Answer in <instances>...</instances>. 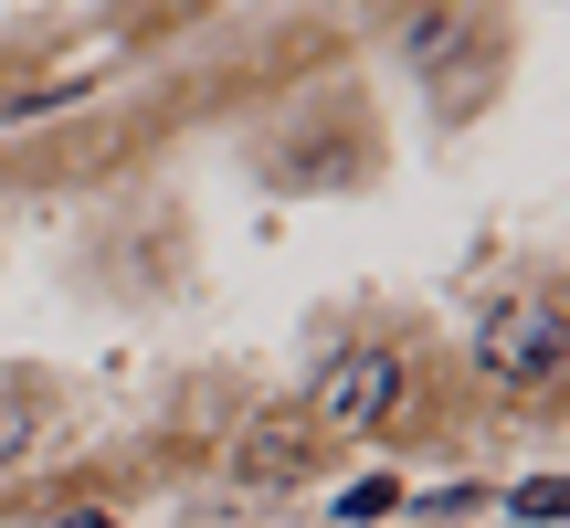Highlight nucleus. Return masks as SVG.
Listing matches in <instances>:
<instances>
[{
	"label": "nucleus",
	"instance_id": "obj_4",
	"mask_svg": "<svg viewBox=\"0 0 570 528\" xmlns=\"http://www.w3.org/2000/svg\"><path fill=\"white\" fill-rule=\"evenodd\" d=\"M32 444H42V402L0 381V476H21V466H32Z\"/></svg>",
	"mask_w": 570,
	"mask_h": 528
},
{
	"label": "nucleus",
	"instance_id": "obj_2",
	"mask_svg": "<svg viewBox=\"0 0 570 528\" xmlns=\"http://www.w3.org/2000/svg\"><path fill=\"white\" fill-rule=\"evenodd\" d=\"M402 402H412V360L391 339H348L338 360L317 370V391H306V423L317 433H381Z\"/></svg>",
	"mask_w": 570,
	"mask_h": 528
},
{
	"label": "nucleus",
	"instance_id": "obj_5",
	"mask_svg": "<svg viewBox=\"0 0 570 528\" xmlns=\"http://www.w3.org/2000/svg\"><path fill=\"white\" fill-rule=\"evenodd\" d=\"M508 518L518 528H570V476H529V487H508Z\"/></svg>",
	"mask_w": 570,
	"mask_h": 528
},
{
	"label": "nucleus",
	"instance_id": "obj_3",
	"mask_svg": "<svg viewBox=\"0 0 570 528\" xmlns=\"http://www.w3.org/2000/svg\"><path fill=\"white\" fill-rule=\"evenodd\" d=\"M233 466L254 476V487H296L317 454H306V423L296 412H265V423H244V444H233Z\"/></svg>",
	"mask_w": 570,
	"mask_h": 528
},
{
	"label": "nucleus",
	"instance_id": "obj_6",
	"mask_svg": "<svg viewBox=\"0 0 570 528\" xmlns=\"http://www.w3.org/2000/svg\"><path fill=\"white\" fill-rule=\"evenodd\" d=\"M391 508H402V487H391V476H360V487L338 497V528H381Z\"/></svg>",
	"mask_w": 570,
	"mask_h": 528
},
{
	"label": "nucleus",
	"instance_id": "obj_1",
	"mask_svg": "<svg viewBox=\"0 0 570 528\" xmlns=\"http://www.w3.org/2000/svg\"><path fill=\"white\" fill-rule=\"evenodd\" d=\"M475 370L497 391H560L570 381V306L560 296H497L475 317Z\"/></svg>",
	"mask_w": 570,
	"mask_h": 528
},
{
	"label": "nucleus",
	"instance_id": "obj_7",
	"mask_svg": "<svg viewBox=\"0 0 570 528\" xmlns=\"http://www.w3.org/2000/svg\"><path fill=\"white\" fill-rule=\"evenodd\" d=\"M53 528H127V518H117V508H63Z\"/></svg>",
	"mask_w": 570,
	"mask_h": 528
}]
</instances>
